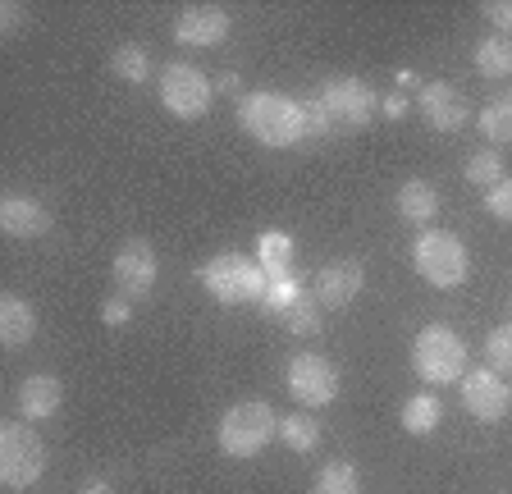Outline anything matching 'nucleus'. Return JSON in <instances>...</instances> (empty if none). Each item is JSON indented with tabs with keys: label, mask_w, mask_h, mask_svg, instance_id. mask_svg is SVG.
Segmentation results:
<instances>
[{
	"label": "nucleus",
	"mask_w": 512,
	"mask_h": 494,
	"mask_svg": "<svg viewBox=\"0 0 512 494\" xmlns=\"http://www.w3.org/2000/svg\"><path fill=\"white\" fill-rule=\"evenodd\" d=\"M238 124L247 129V138H256L261 147H298L307 138V119H302V101L279 97V92H247L238 101Z\"/></svg>",
	"instance_id": "f257e3e1"
},
{
	"label": "nucleus",
	"mask_w": 512,
	"mask_h": 494,
	"mask_svg": "<svg viewBox=\"0 0 512 494\" xmlns=\"http://www.w3.org/2000/svg\"><path fill=\"white\" fill-rule=\"evenodd\" d=\"M197 280H202V289L211 293L215 302H224V307H261V298H266V270H261V261L256 257H243V252H220V257H211L202 270H197Z\"/></svg>",
	"instance_id": "f03ea898"
},
{
	"label": "nucleus",
	"mask_w": 512,
	"mask_h": 494,
	"mask_svg": "<svg viewBox=\"0 0 512 494\" xmlns=\"http://www.w3.org/2000/svg\"><path fill=\"white\" fill-rule=\"evenodd\" d=\"M275 435H279V417L270 412L266 398H243L215 426V440H220L224 458H256Z\"/></svg>",
	"instance_id": "7ed1b4c3"
},
{
	"label": "nucleus",
	"mask_w": 512,
	"mask_h": 494,
	"mask_svg": "<svg viewBox=\"0 0 512 494\" xmlns=\"http://www.w3.org/2000/svg\"><path fill=\"white\" fill-rule=\"evenodd\" d=\"M412 366L426 385H453L467 376V344L448 325H426L412 344Z\"/></svg>",
	"instance_id": "20e7f679"
},
{
	"label": "nucleus",
	"mask_w": 512,
	"mask_h": 494,
	"mask_svg": "<svg viewBox=\"0 0 512 494\" xmlns=\"http://www.w3.org/2000/svg\"><path fill=\"white\" fill-rule=\"evenodd\" d=\"M46 444L28 421H5L0 426V481L10 490H28L46 472Z\"/></svg>",
	"instance_id": "39448f33"
},
{
	"label": "nucleus",
	"mask_w": 512,
	"mask_h": 494,
	"mask_svg": "<svg viewBox=\"0 0 512 494\" xmlns=\"http://www.w3.org/2000/svg\"><path fill=\"white\" fill-rule=\"evenodd\" d=\"M412 266L416 275L435 289H458L467 280V247H462L458 234H448V229H426V234L416 238L412 247Z\"/></svg>",
	"instance_id": "423d86ee"
},
{
	"label": "nucleus",
	"mask_w": 512,
	"mask_h": 494,
	"mask_svg": "<svg viewBox=\"0 0 512 494\" xmlns=\"http://www.w3.org/2000/svg\"><path fill=\"white\" fill-rule=\"evenodd\" d=\"M156 87H160V106L174 119H202L211 110V78L197 65H188V60H174V65L160 69Z\"/></svg>",
	"instance_id": "0eeeda50"
},
{
	"label": "nucleus",
	"mask_w": 512,
	"mask_h": 494,
	"mask_svg": "<svg viewBox=\"0 0 512 494\" xmlns=\"http://www.w3.org/2000/svg\"><path fill=\"white\" fill-rule=\"evenodd\" d=\"M288 394L298 398L302 408H325L339 394V366L320 353H298L288 362Z\"/></svg>",
	"instance_id": "6e6552de"
},
{
	"label": "nucleus",
	"mask_w": 512,
	"mask_h": 494,
	"mask_svg": "<svg viewBox=\"0 0 512 494\" xmlns=\"http://www.w3.org/2000/svg\"><path fill=\"white\" fill-rule=\"evenodd\" d=\"M320 106L330 110L334 129H366L375 115V92L362 78H334L320 87Z\"/></svg>",
	"instance_id": "1a4fd4ad"
},
{
	"label": "nucleus",
	"mask_w": 512,
	"mask_h": 494,
	"mask_svg": "<svg viewBox=\"0 0 512 494\" xmlns=\"http://www.w3.org/2000/svg\"><path fill=\"white\" fill-rule=\"evenodd\" d=\"M462 408L471 412L476 421H503L508 417V408H512V385L499 376V371H467L462 376Z\"/></svg>",
	"instance_id": "9d476101"
},
{
	"label": "nucleus",
	"mask_w": 512,
	"mask_h": 494,
	"mask_svg": "<svg viewBox=\"0 0 512 494\" xmlns=\"http://www.w3.org/2000/svg\"><path fill=\"white\" fill-rule=\"evenodd\" d=\"M115 284L124 289V298H147L156 289V252L147 238H128L115 252Z\"/></svg>",
	"instance_id": "9b49d317"
},
{
	"label": "nucleus",
	"mask_w": 512,
	"mask_h": 494,
	"mask_svg": "<svg viewBox=\"0 0 512 494\" xmlns=\"http://www.w3.org/2000/svg\"><path fill=\"white\" fill-rule=\"evenodd\" d=\"M416 106H421L430 129H439V133H458V129H467V119H471L467 97H462L453 83H426L421 97H416Z\"/></svg>",
	"instance_id": "f8f14e48"
},
{
	"label": "nucleus",
	"mask_w": 512,
	"mask_h": 494,
	"mask_svg": "<svg viewBox=\"0 0 512 494\" xmlns=\"http://www.w3.org/2000/svg\"><path fill=\"white\" fill-rule=\"evenodd\" d=\"M366 284V270L362 261H330V266H320L316 270V284H311V298L320 302V307H348L357 293H362Z\"/></svg>",
	"instance_id": "ddd939ff"
},
{
	"label": "nucleus",
	"mask_w": 512,
	"mask_h": 494,
	"mask_svg": "<svg viewBox=\"0 0 512 494\" xmlns=\"http://www.w3.org/2000/svg\"><path fill=\"white\" fill-rule=\"evenodd\" d=\"M229 28H234V19L224 10H215V5H192V10H183L179 19H174V42L206 51V46H220L224 37H229Z\"/></svg>",
	"instance_id": "4468645a"
},
{
	"label": "nucleus",
	"mask_w": 512,
	"mask_h": 494,
	"mask_svg": "<svg viewBox=\"0 0 512 494\" xmlns=\"http://www.w3.org/2000/svg\"><path fill=\"white\" fill-rule=\"evenodd\" d=\"M0 229L10 238H42L51 229V211L28 193H5L0 197Z\"/></svg>",
	"instance_id": "2eb2a0df"
},
{
	"label": "nucleus",
	"mask_w": 512,
	"mask_h": 494,
	"mask_svg": "<svg viewBox=\"0 0 512 494\" xmlns=\"http://www.w3.org/2000/svg\"><path fill=\"white\" fill-rule=\"evenodd\" d=\"M19 412L28 421H51L55 412H60V403H64V385L55 376H28L19 385Z\"/></svg>",
	"instance_id": "dca6fc26"
},
{
	"label": "nucleus",
	"mask_w": 512,
	"mask_h": 494,
	"mask_svg": "<svg viewBox=\"0 0 512 494\" xmlns=\"http://www.w3.org/2000/svg\"><path fill=\"white\" fill-rule=\"evenodd\" d=\"M32 334H37V312H32V302L19 298V293H5V298H0V344L23 348V344H32Z\"/></svg>",
	"instance_id": "f3484780"
},
{
	"label": "nucleus",
	"mask_w": 512,
	"mask_h": 494,
	"mask_svg": "<svg viewBox=\"0 0 512 494\" xmlns=\"http://www.w3.org/2000/svg\"><path fill=\"white\" fill-rule=\"evenodd\" d=\"M256 261L266 270V280H288L293 275V238L284 229H266L256 238Z\"/></svg>",
	"instance_id": "a211bd4d"
},
{
	"label": "nucleus",
	"mask_w": 512,
	"mask_h": 494,
	"mask_svg": "<svg viewBox=\"0 0 512 494\" xmlns=\"http://www.w3.org/2000/svg\"><path fill=\"white\" fill-rule=\"evenodd\" d=\"M398 211H403L407 225H430L439 215V193L435 183L426 179H407L403 188H398Z\"/></svg>",
	"instance_id": "6ab92c4d"
},
{
	"label": "nucleus",
	"mask_w": 512,
	"mask_h": 494,
	"mask_svg": "<svg viewBox=\"0 0 512 494\" xmlns=\"http://www.w3.org/2000/svg\"><path fill=\"white\" fill-rule=\"evenodd\" d=\"M444 421V403H439L435 389H421V394H412L403 403V426L407 435H430V430Z\"/></svg>",
	"instance_id": "aec40b11"
},
{
	"label": "nucleus",
	"mask_w": 512,
	"mask_h": 494,
	"mask_svg": "<svg viewBox=\"0 0 512 494\" xmlns=\"http://www.w3.org/2000/svg\"><path fill=\"white\" fill-rule=\"evenodd\" d=\"M279 440L293 453L320 449V421L311 417V412H288V417H279Z\"/></svg>",
	"instance_id": "412c9836"
},
{
	"label": "nucleus",
	"mask_w": 512,
	"mask_h": 494,
	"mask_svg": "<svg viewBox=\"0 0 512 494\" xmlns=\"http://www.w3.org/2000/svg\"><path fill=\"white\" fill-rule=\"evenodd\" d=\"M476 69L480 78H512V37L494 33L476 46Z\"/></svg>",
	"instance_id": "4be33fe9"
},
{
	"label": "nucleus",
	"mask_w": 512,
	"mask_h": 494,
	"mask_svg": "<svg viewBox=\"0 0 512 494\" xmlns=\"http://www.w3.org/2000/svg\"><path fill=\"white\" fill-rule=\"evenodd\" d=\"M480 133H485L494 147L512 142V92H503V97H494V101L480 106Z\"/></svg>",
	"instance_id": "5701e85b"
},
{
	"label": "nucleus",
	"mask_w": 512,
	"mask_h": 494,
	"mask_svg": "<svg viewBox=\"0 0 512 494\" xmlns=\"http://www.w3.org/2000/svg\"><path fill=\"white\" fill-rule=\"evenodd\" d=\"M311 494H362V476L352 462H325L311 481Z\"/></svg>",
	"instance_id": "b1692460"
},
{
	"label": "nucleus",
	"mask_w": 512,
	"mask_h": 494,
	"mask_svg": "<svg viewBox=\"0 0 512 494\" xmlns=\"http://www.w3.org/2000/svg\"><path fill=\"white\" fill-rule=\"evenodd\" d=\"M110 69H115V78H124V83H147L151 78V55L142 51V46H119L115 55H110Z\"/></svg>",
	"instance_id": "393cba45"
},
{
	"label": "nucleus",
	"mask_w": 512,
	"mask_h": 494,
	"mask_svg": "<svg viewBox=\"0 0 512 494\" xmlns=\"http://www.w3.org/2000/svg\"><path fill=\"white\" fill-rule=\"evenodd\" d=\"M302 298H307V289L298 284V275H288V280H270L266 284V298H261V307H266L270 316H288Z\"/></svg>",
	"instance_id": "a878e982"
},
{
	"label": "nucleus",
	"mask_w": 512,
	"mask_h": 494,
	"mask_svg": "<svg viewBox=\"0 0 512 494\" xmlns=\"http://www.w3.org/2000/svg\"><path fill=\"white\" fill-rule=\"evenodd\" d=\"M485 362H490V371H499V376H512V321L490 330V339H485Z\"/></svg>",
	"instance_id": "bb28decb"
},
{
	"label": "nucleus",
	"mask_w": 512,
	"mask_h": 494,
	"mask_svg": "<svg viewBox=\"0 0 512 494\" xmlns=\"http://www.w3.org/2000/svg\"><path fill=\"white\" fill-rule=\"evenodd\" d=\"M467 179L476 183V188H485V193H490L494 183L503 179V156H499V151H476V156L467 161Z\"/></svg>",
	"instance_id": "cd10ccee"
},
{
	"label": "nucleus",
	"mask_w": 512,
	"mask_h": 494,
	"mask_svg": "<svg viewBox=\"0 0 512 494\" xmlns=\"http://www.w3.org/2000/svg\"><path fill=\"white\" fill-rule=\"evenodd\" d=\"M316 307H320V302L307 293V298H302L298 307H293V312L284 316V321H288V330H293V334H302V339H311V334H320V312H316Z\"/></svg>",
	"instance_id": "c85d7f7f"
},
{
	"label": "nucleus",
	"mask_w": 512,
	"mask_h": 494,
	"mask_svg": "<svg viewBox=\"0 0 512 494\" xmlns=\"http://www.w3.org/2000/svg\"><path fill=\"white\" fill-rule=\"evenodd\" d=\"M485 211H490L494 220H512V174H503L490 193H485Z\"/></svg>",
	"instance_id": "c756f323"
},
{
	"label": "nucleus",
	"mask_w": 512,
	"mask_h": 494,
	"mask_svg": "<svg viewBox=\"0 0 512 494\" xmlns=\"http://www.w3.org/2000/svg\"><path fill=\"white\" fill-rule=\"evenodd\" d=\"M302 119H307V138H325V133H334V119H330V110L320 106V97L302 101Z\"/></svg>",
	"instance_id": "7c9ffc66"
},
{
	"label": "nucleus",
	"mask_w": 512,
	"mask_h": 494,
	"mask_svg": "<svg viewBox=\"0 0 512 494\" xmlns=\"http://www.w3.org/2000/svg\"><path fill=\"white\" fill-rule=\"evenodd\" d=\"M485 19H490L494 28L508 37L512 33V0H490V5H485Z\"/></svg>",
	"instance_id": "2f4dec72"
},
{
	"label": "nucleus",
	"mask_w": 512,
	"mask_h": 494,
	"mask_svg": "<svg viewBox=\"0 0 512 494\" xmlns=\"http://www.w3.org/2000/svg\"><path fill=\"white\" fill-rule=\"evenodd\" d=\"M128 316H133L128 298H106V302H101V321H106V325H128Z\"/></svg>",
	"instance_id": "473e14b6"
},
{
	"label": "nucleus",
	"mask_w": 512,
	"mask_h": 494,
	"mask_svg": "<svg viewBox=\"0 0 512 494\" xmlns=\"http://www.w3.org/2000/svg\"><path fill=\"white\" fill-rule=\"evenodd\" d=\"M19 23H23V5H0V28L5 33H19Z\"/></svg>",
	"instance_id": "72a5a7b5"
},
{
	"label": "nucleus",
	"mask_w": 512,
	"mask_h": 494,
	"mask_svg": "<svg viewBox=\"0 0 512 494\" xmlns=\"http://www.w3.org/2000/svg\"><path fill=\"white\" fill-rule=\"evenodd\" d=\"M78 494H115V490H110V481H101V476H96V481H87Z\"/></svg>",
	"instance_id": "f704fd0d"
},
{
	"label": "nucleus",
	"mask_w": 512,
	"mask_h": 494,
	"mask_svg": "<svg viewBox=\"0 0 512 494\" xmlns=\"http://www.w3.org/2000/svg\"><path fill=\"white\" fill-rule=\"evenodd\" d=\"M403 106H407L403 97H389V101H384V115H403Z\"/></svg>",
	"instance_id": "c9c22d12"
}]
</instances>
